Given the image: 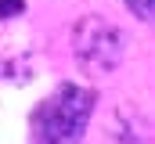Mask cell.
<instances>
[{
  "instance_id": "2",
  "label": "cell",
  "mask_w": 155,
  "mask_h": 144,
  "mask_svg": "<svg viewBox=\"0 0 155 144\" xmlns=\"http://www.w3.org/2000/svg\"><path fill=\"white\" fill-rule=\"evenodd\" d=\"M72 47H76L79 61L90 72H105L116 69L119 54H123V40H119V29L105 18H83L72 33Z\"/></svg>"
},
{
  "instance_id": "1",
  "label": "cell",
  "mask_w": 155,
  "mask_h": 144,
  "mask_svg": "<svg viewBox=\"0 0 155 144\" xmlns=\"http://www.w3.org/2000/svg\"><path fill=\"white\" fill-rule=\"evenodd\" d=\"M97 105V94L79 83H61L51 97H43L29 115V137L33 144H76L90 126V112Z\"/></svg>"
},
{
  "instance_id": "4",
  "label": "cell",
  "mask_w": 155,
  "mask_h": 144,
  "mask_svg": "<svg viewBox=\"0 0 155 144\" xmlns=\"http://www.w3.org/2000/svg\"><path fill=\"white\" fill-rule=\"evenodd\" d=\"M25 0H0V18H11V15H22Z\"/></svg>"
},
{
  "instance_id": "3",
  "label": "cell",
  "mask_w": 155,
  "mask_h": 144,
  "mask_svg": "<svg viewBox=\"0 0 155 144\" xmlns=\"http://www.w3.org/2000/svg\"><path fill=\"white\" fill-rule=\"evenodd\" d=\"M126 7H130L137 18H144V22H155V0H126Z\"/></svg>"
}]
</instances>
